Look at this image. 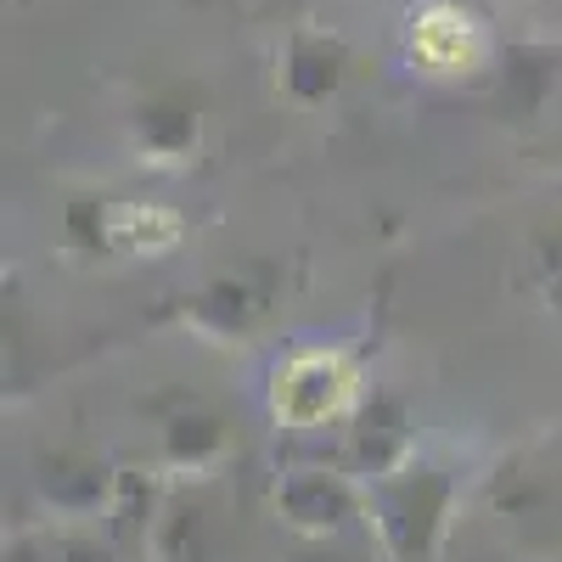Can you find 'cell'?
I'll list each match as a JSON object with an SVG mask.
<instances>
[{
  "label": "cell",
  "mask_w": 562,
  "mask_h": 562,
  "mask_svg": "<svg viewBox=\"0 0 562 562\" xmlns=\"http://www.w3.org/2000/svg\"><path fill=\"white\" fill-rule=\"evenodd\" d=\"M411 57L428 74H467L484 57V34L461 7H422L411 23Z\"/></svg>",
  "instance_id": "obj_2"
},
{
  "label": "cell",
  "mask_w": 562,
  "mask_h": 562,
  "mask_svg": "<svg viewBox=\"0 0 562 562\" xmlns=\"http://www.w3.org/2000/svg\"><path fill=\"white\" fill-rule=\"evenodd\" d=\"M355 400V371L338 355H299L276 371V411L299 422V428H321Z\"/></svg>",
  "instance_id": "obj_1"
}]
</instances>
